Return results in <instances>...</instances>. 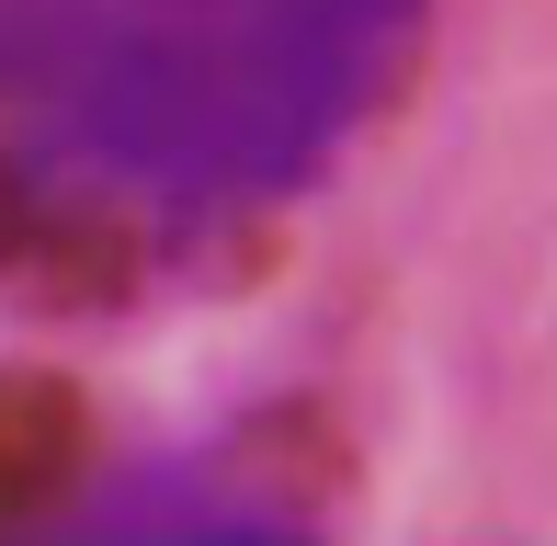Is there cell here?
Masks as SVG:
<instances>
[{
	"mask_svg": "<svg viewBox=\"0 0 557 546\" xmlns=\"http://www.w3.org/2000/svg\"><path fill=\"white\" fill-rule=\"evenodd\" d=\"M433 0H0V273L58 296L216 251L410 80Z\"/></svg>",
	"mask_w": 557,
	"mask_h": 546,
	"instance_id": "obj_1",
	"label": "cell"
},
{
	"mask_svg": "<svg viewBox=\"0 0 557 546\" xmlns=\"http://www.w3.org/2000/svg\"><path fill=\"white\" fill-rule=\"evenodd\" d=\"M91 456V410L58 376H0V524H35L81 489Z\"/></svg>",
	"mask_w": 557,
	"mask_h": 546,
	"instance_id": "obj_2",
	"label": "cell"
}]
</instances>
